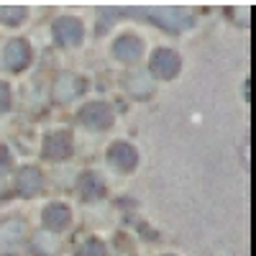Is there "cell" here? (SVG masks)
Wrapping results in <instances>:
<instances>
[{"mask_svg": "<svg viewBox=\"0 0 256 256\" xmlns=\"http://www.w3.org/2000/svg\"><path fill=\"white\" fill-rule=\"evenodd\" d=\"M128 13L134 16H141V18H148L159 24L162 28H169V31H182L187 26H192V13L182 10V8H131Z\"/></svg>", "mask_w": 256, "mask_h": 256, "instance_id": "obj_1", "label": "cell"}, {"mask_svg": "<svg viewBox=\"0 0 256 256\" xmlns=\"http://www.w3.org/2000/svg\"><path fill=\"white\" fill-rule=\"evenodd\" d=\"M26 241V228L18 218L0 223V254H16Z\"/></svg>", "mask_w": 256, "mask_h": 256, "instance_id": "obj_2", "label": "cell"}, {"mask_svg": "<svg viewBox=\"0 0 256 256\" xmlns=\"http://www.w3.org/2000/svg\"><path fill=\"white\" fill-rule=\"evenodd\" d=\"M54 36H56V41L62 46H77L82 41V36H84V26H82L80 18L64 16L54 24Z\"/></svg>", "mask_w": 256, "mask_h": 256, "instance_id": "obj_3", "label": "cell"}, {"mask_svg": "<svg viewBox=\"0 0 256 256\" xmlns=\"http://www.w3.org/2000/svg\"><path fill=\"white\" fill-rule=\"evenodd\" d=\"M31 62V46L20 38H13L3 46V64L10 72H20Z\"/></svg>", "mask_w": 256, "mask_h": 256, "instance_id": "obj_4", "label": "cell"}, {"mask_svg": "<svg viewBox=\"0 0 256 256\" xmlns=\"http://www.w3.org/2000/svg\"><path fill=\"white\" fill-rule=\"evenodd\" d=\"M180 72V56L172 49H156L152 56V74L162 80H172Z\"/></svg>", "mask_w": 256, "mask_h": 256, "instance_id": "obj_5", "label": "cell"}, {"mask_svg": "<svg viewBox=\"0 0 256 256\" xmlns=\"http://www.w3.org/2000/svg\"><path fill=\"white\" fill-rule=\"evenodd\" d=\"M80 120L88 126V128H95V131H100V128H108V126L113 123V110H110L105 102H88V105L80 110Z\"/></svg>", "mask_w": 256, "mask_h": 256, "instance_id": "obj_6", "label": "cell"}, {"mask_svg": "<svg viewBox=\"0 0 256 256\" xmlns=\"http://www.w3.org/2000/svg\"><path fill=\"white\" fill-rule=\"evenodd\" d=\"M84 92V82L77 74H59L54 82V98L59 102H70Z\"/></svg>", "mask_w": 256, "mask_h": 256, "instance_id": "obj_7", "label": "cell"}, {"mask_svg": "<svg viewBox=\"0 0 256 256\" xmlns=\"http://www.w3.org/2000/svg\"><path fill=\"white\" fill-rule=\"evenodd\" d=\"M70 154H72V136L70 134L59 131V134L46 136V141H44V156L46 159L62 162V159H67Z\"/></svg>", "mask_w": 256, "mask_h": 256, "instance_id": "obj_8", "label": "cell"}, {"mask_svg": "<svg viewBox=\"0 0 256 256\" xmlns=\"http://www.w3.org/2000/svg\"><path fill=\"white\" fill-rule=\"evenodd\" d=\"M144 52V44H141V38L134 36V34H123L116 38V44H113V54L120 59V62H136Z\"/></svg>", "mask_w": 256, "mask_h": 256, "instance_id": "obj_9", "label": "cell"}, {"mask_svg": "<svg viewBox=\"0 0 256 256\" xmlns=\"http://www.w3.org/2000/svg\"><path fill=\"white\" fill-rule=\"evenodd\" d=\"M108 159L116 169H120V172H131V169L136 166L138 162V154H136V148L134 146H128V144H113L110 146V152H108Z\"/></svg>", "mask_w": 256, "mask_h": 256, "instance_id": "obj_10", "label": "cell"}, {"mask_svg": "<svg viewBox=\"0 0 256 256\" xmlns=\"http://www.w3.org/2000/svg\"><path fill=\"white\" fill-rule=\"evenodd\" d=\"M41 184H44V180H41V172L36 166H24L18 172V177H16V190L24 198H34L36 192L41 190Z\"/></svg>", "mask_w": 256, "mask_h": 256, "instance_id": "obj_11", "label": "cell"}, {"mask_svg": "<svg viewBox=\"0 0 256 256\" xmlns=\"http://www.w3.org/2000/svg\"><path fill=\"white\" fill-rule=\"evenodd\" d=\"M80 192H82V198L88 202H95V200H100L105 195V182L95 172H84L80 177Z\"/></svg>", "mask_w": 256, "mask_h": 256, "instance_id": "obj_12", "label": "cell"}, {"mask_svg": "<svg viewBox=\"0 0 256 256\" xmlns=\"http://www.w3.org/2000/svg\"><path fill=\"white\" fill-rule=\"evenodd\" d=\"M44 226L49 230H64V228L70 226V210L64 208V205H59V202L49 205L44 210Z\"/></svg>", "mask_w": 256, "mask_h": 256, "instance_id": "obj_13", "label": "cell"}, {"mask_svg": "<svg viewBox=\"0 0 256 256\" xmlns=\"http://www.w3.org/2000/svg\"><path fill=\"white\" fill-rule=\"evenodd\" d=\"M126 88H128V92H134L136 98H146L148 92H152V80L138 72V74H131L126 80Z\"/></svg>", "mask_w": 256, "mask_h": 256, "instance_id": "obj_14", "label": "cell"}, {"mask_svg": "<svg viewBox=\"0 0 256 256\" xmlns=\"http://www.w3.org/2000/svg\"><path fill=\"white\" fill-rule=\"evenodd\" d=\"M24 18H26V8L8 6V8H3V10H0V20H3L6 26H18Z\"/></svg>", "mask_w": 256, "mask_h": 256, "instance_id": "obj_15", "label": "cell"}, {"mask_svg": "<svg viewBox=\"0 0 256 256\" xmlns=\"http://www.w3.org/2000/svg\"><path fill=\"white\" fill-rule=\"evenodd\" d=\"M77 256H105V246L98 238H90L77 248Z\"/></svg>", "mask_w": 256, "mask_h": 256, "instance_id": "obj_16", "label": "cell"}, {"mask_svg": "<svg viewBox=\"0 0 256 256\" xmlns=\"http://www.w3.org/2000/svg\"><path fill=\"white\" fill-rule=\"evenodd\" d=\"M8 105H10V90L6 88L3 82H0V113H6Z\"/></svg>", "mask_w": 256, "mask_h": 256, "instance_id": "obj_17", "label": "cell"}, {"mask_svg": "<svg viewBox=\"0 0 256 256\" xmlns=\"http://www.w3.org/2000/svg\"><path fill=\"white\" fill-rule=\"evenodd\" d=\"M10 164V154L6 152V146H0V166H8Z\"/></svg>", "mask_w": 256, "mask_h": 256, "instance_id": "obj_18", "label": "cell"}]
</instances>
